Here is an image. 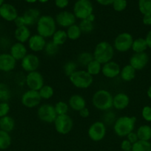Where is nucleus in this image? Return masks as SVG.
Wrapping results in <instances>:
<instances>
[{"label":"nucleus","instance_id":"f257e3e1","mask_svg":"<svg viewBox=\"0 0 151 151\" xmlns=\"http://www.w3.org/2000/svg\"><path fill=\"white\" fill-rule=\"evenodd\" d=\"M136 118L135 116H121L115 119L113 124L114 133L118 137H127L133 132L136 126Z\"/></svg>","mask_w":151,"mask_h":151},{"label":"nucleus","instance_id":"f03ea898","mask_svg":"<svg viewBox=\"0 0 151 151\" xmlns=\"http://www.w3.org/2000/svg\"><path fill=\"white\" fill-rule=\"evenodd\" d=\"M113 96L109 91L99 89L93 94L92 97V103L98 110L107 111L113 108Z\"/></svg>","mask_w":151,"mask_h":151},{"label":"nucleus","instance_id":"7ed1b4c3","mask_svg":"<svg viewBox=\"0 0 151 151\" xmlns=\"http://www.w3.org/2000/svg\"><path fill=\"white\" fill-rule=\"evenodd\" d=\"M113 46L105 41H100L96 44L93 50V58L102 65L112 60L114 55Z\"/></svg>","mask_w":151,"mask_h":151},{"label":"nucleus","instance_id":"20e7f679","mask_svg":"<svg viewBox=\"0 0 151 151\" xmlns=\"http://www.w3.org/2000/svg\"><path fill=\"white\" fill-rule=\"evenodd\" d=\"M56 20L48 15L41 16L36 23L37 34L44 38H52L56 31Z\"/></svg>","mask_w":151,"mask_h":151},{"label":"nucleus","instance_id":"39448f33","mask_svg":"<svg viewBox=\"0 0 151 151\" xmlns=\"http://www.w3.org/2000/svg\"><path fill=\"white\" fill-rule=\"evenodd\" d=\"M71 83L77 88L86 89L93 83V77L86 70H76L69 77Z\"/></svg>","mask_w":151,"mask_h":151},{"label":"nucleus","instance_id":"423d86ee","mask_svg":"<svg viewBox=\"0 0 151 151\" xmlns=\"http://www.w3.org/2000/svg\"><path fill=\"white\" fill-rule=\"evenodd\" d=\"M93 6L90 0H77L73 6V14L78 19H86L93 14Z\"/></svg>","mask_w":151,"mask_h":151},{"label":"nucleus","instance_id":"0eeeda50","mask_svg":"<svg viewBox=\"0 0 151 151\" xmlns=\"http://www.w3.org/2000/svg\"><path fill=\"white\" fill-rule=\"evenodd\" d=\"M133 37L129 32H121L117 35L113 41V48L119 52H126L131 50Z\"/></svg>","mask_w":151,"mask_h":151},{"label":"nucleus","instance_id":"6e6552de","mask_svg":"<svg viewBox=\"0 0 151 151\" xmlns=\"http://www.w3.org/2000/svg\"><path fill=\"white\" fill-rule=\"evenodd\" d=\"M53 123L56 132L62 135L69 134L73 127V121L68 114L59 115Z\"/></svg>","mask_w":151,"mask_h":151},{"label":"nucleus","instance_id":"1a4fd4ad","mask_svg":"<svg viewBox=\"0 0 151 151\" xmlns=\"http://www.w3.org/2000/svg\"><path fill=\"white\" fill-rule=\"evenodd\" d=\"M37 116L42 122L46 123H53L58 115L55 111L54 106L50 103H44L38 106Z\"/></svg>","mask_w":151,"mask_h":151},{"label":"nucleus","instance_id":"9d476101","mask_svg":"<svg viewBox=\"0 0 151 151\" xmlns=\"http://www.w3.org/2000/svg\"><path fill=\"white\" fill-rule=\"evenodd\" d=\"M106 125L102 121H96L93 122L88 128L87 134L92 141L100 142L106 136Z\"/></svg>","mask_w":151,"mask_h":151},{"label":"nucleus","instance_id":"9b49d317","mask_svg":"<svg viewBox=\"0 0 151 151\" xmlns=\"http://www.w3.org/2000/svg\"><path fill=\"white\" fill-rule=\"evenodd\" d=\"M41 97L38 91L28 89L22 94L21 97L22 104L28 109H33L40 105L41 102Z\"/></svg>","mask_w":151,"mask_h":151},{"label":"nucleus","instance_id":"f8f14e48","mask_svg":"<svg viewBox=\"0 0 151 151\" xmlns=\"http://www.w3.org/2000/svg\"><path fill=\"white\" fill-rule=\"evenodd\" d=\"M44 78L42 75L38 71L29 72L25 77V83L28 89L39 91L44 84Z\"/></svg>","mask_w":151,"mask_h":151},{"label":"nucleus","instance_id":"ddd939ff","mask_svg":"<svg viewBox=\"0 0 151 151\" xmlns=\"http://www.w3.org/2000/svg\"><path fill=\"white\" fill-rule=\"evenodd\" d=\"M21 66L25 72H32L37 71L40 66V60L38 56L33 53H28L22 60Z\"/></svg>","mask_w":151,"mask_h":151},{"label":"nucleus","instance_id":"4468645a","mask_svg":"<svg viewBox=\"0 0 151 151\" xmlns=\"http://www.w3.org/2000/svg\"><path fill=\"white\" fill-rule=\"evenodd\" d=\"M149 61V56L146 52L134 53L130 57L129 64L136 71H141L146 67Z\"/></svg>","mask_w":151,"mask_h":151},{"label":"nucleus","instance_id":"2eb2a0df","mask_svg":"<svg viewBox=\"0 0 151 151\" xmlns=\"http://www.w3.org/2000/svg\"><path fill=\"white\" fill-rule=\"evenodd\" d=\"M55 20H56V24H58L59 26L64 28H68L69 27L75 24L76 18L73 13L64 10V11L59 12L56 15Z\"/></svg>","mask_w":151,"mask_h":151},{"label":"nucleus","instance_id":"dca6fc26","mask_svg":"<svg viewBox=\"0 0 151 151\" xmlns=\"http://www.w3.org/2000/svg\"><path fill=\"white\" fill-rule=\"evenodd\" d=\"M121 71V67L119 64L113 60L107 62L102 65V73L105 78L113 79L118 76Z\"/></svg>","mask_w":151,"mask_h":151},{"label":"nucleus","instance_id":"f3484780","mask_svg":"<svg viewBox=\"0 0 151 151\" xmlns=\"http://www.w3.org/2000/svg\"><path fill=\"white\" fill-rule=\"evenodd\" d=\"M16 66V60L10 53L0 54V72H10Z\"/></svg>","mask_w":151,"mask_h":151},{"label":"nucleus","instance_id":"a211bd4d","mask_svg":"<svg viewBox=\"0 0 151 151\" xmlns=\"http://www.w3.org/2000/svg\"><path fill=\"white\" fill-rule=\"evenodd\" d=\"M28 47L31 51L34 52H38L44 51L47 41L46 38L41 36L38 34H34L31 35L30 38L28 41Z\"/></svg>","mask_w":151,"mask_h":151},{"label":"nucleus","instance_id":"6ab92c4d","mask_svg":"<svg viewBox=\"0 0 151 151\" xmlns=\"http://www.w3.org/2000/svg\"><path fill=\"white\" fill-rule=\"evenodd\" d=\"M0 17L6 22H13L18 17L16 7L8 3H4L0 6Z\"/></svg>","mask_w":151,"mask_h":151},{"label":"nucleus","instance_id":"aec40b11","mask_svg":"<svg viewBox=\"0 0 151 151\" xmlns=\"http://www.w3.org/2000/svg\"><path fill=\"white\" fill-rule=\"evenodd\" d=\"M10 54L13 56L16 61L22 60L28 54V49L26 46L22 43L16 42L10 46Z\"/></svg>","mask_w":151,"mask_h":151},{"label":"nucleus","instance_id":"412c9836","mask_svg":"<svg viewBox=\"0 0 151 151\" xmlns=\"http://www.w3.org/2000/svg\"><path fill=\"white\" fill-rule=\"evenodd\" d=\"M130 104V97L127 94L123 92L117 93L113 96V107L116 110H124Z\"/></svg>","mask_w":151,"mask_h":151},{"label":"nucleus","instance_id":"4be33fe9","mask_svg":"<svg viewBox=\"0 0 151 151\" xmlns=\"http://www.w3.org/2000/svg\"><path fill=\"white\" fill-rule=\"evenodd\" d=\"M22 16L25 19V25L27 27H30L36 24L37 22L41 16H40L39 10L36 8H30L27 10Z\"/></svg>","mask_w":151,"mask_h":151},{"label":"nucleus","instance_id":"5701e85b","mask_svg":"<svg viewBox=\"0 0 151 151\" xmlns=\"http://www.w3.org/2000/svg\"><path fill=\"white\" fill-rule=\"evenodd\" d=\"M68 105L70 109L78 112L86 107V100L80 94H73L68 100Z\"/></svg>","mask_w":151,"mask_h":151},{"label":"nucleus","instance_id":"b1692460","mask_svg":"<svg viewBox=\"0 0 151 151\" xmlns=\"http://www.w3.org/2000/svg\"><path fill=\"white\" fill-rule=\"evenodd\" d=\"M31 36V32L28 27L23 26L20 27H16L14 31V37L17 42L25 44L28 42Z\"/></svg>","mask_w":151,"mask_h":151},{"label":"nucleus","instance_id":"393cba45","mask_svg":"<svg viewBox=\"0 0 151 151\" xmlns=\"http://www.w3.org/2000/svg\"><path fill=\"white\" fill-rule=\"evenodd\" d=\"M136 72V71L130 64H127L121 68L119 75L124 81L130 82L135 78Z\"/></svg>","mask_w":151,"mask_h":151},{"label":"nucleus","instance_id":"a878e982","mask_svg":"<svg viewBox=\"0 0 151 151\" xmlns=\"http://www.w3.org/2000/svg\"><path fill=\"white\" fill-rule=\"evenodd\" d=\"M15 128V120L13 117L7 115L0 118V130L10 133Z\"/></svg>","mask_w":151,"mask_h":151},{"label":"nucleus","instance_id":"bb28decb","mask_svg":"<svg viewBox=\"0 0 151 151\" xmlns=\"http://www.w3.org/2000/svg\"><path fill=\"white\" fill-rule=\"evenodd\" d=\"M147 48L148 47L145 38H138L133 40L131 50L134 52V53L145 52Z\"/></svg>","mask_w":151,"mask_h":151},{"label":"nucleus","instance_id":"cd10ccee","mask_svg":"<svg viewBox=\"0 0 151 151\" xmlns=\"http://www.w3.org/2000/svg\"><path fill=\"white\" fill-rule=\"evenodd\" d=\"M139 140L150 141L151 139V126L148 125H141L136 131Z\"/></svg>","mask_w":151,"mask_h":151},{"label":"nucleus","instance_id":"c85d7f7f","mask_svg":"<svg viewBox=\"0 0 151 151\" xmlns=\"http://www.w3.org/2000/svg\"><path fill=\"white\" fill-rule=\"evenodd\" d=\"M68 39L66 31L64 30V29H58V30L56 29V31L52 36L51 41L59 47V46L63 45Z\"/></svg>","mask_w":151,"mask_h":151},{"label":"nucleus","instance_id":"c756f323","mask_svg":"<svg viewBox=\"0 0 151 151\" xmlns=\"http://www.w3.org/2000/svg\"><path fill=\"white\" fill-rule=\"evenodd\" d=\"M94 59L93 58V53L90 52H81L79 53L77 57V63L82 66H87L89 64V63L92 61Z\"/></svg>","mask_w":151,"mask_h":151},{"label":"nucleus","instance_id":"7c9ffc66","mask_svg":"<svg viewBox=\"0 0 151 151\" xmlns=\"http://www.w3.org/2000/svg\"><path fill=\"white\" fill-rule=\"evenodd\" d=\"M66 32L68 39L72 40V41H76V40L78 39L82 34L78 25L76 24L67 28Z\"/></svg>","mask_w":151,"mask_h":151},{"label":"nucleus","instance_id":"2f4dec72","mask_svg":"<svg viewBox=\"0 0 151 151\" xmlns=\"http://www.w3.org/2000/svg\"><path fill=\"white\" fill-rule=\"evenodd\" d=\"M102 65L99 62L93 59L89 64L86 66V71L90 74L92 76H96L100 74L102 72Z\"/></svg>","mask_w":151,"mask_h":151},{"label":"nucleus","instance_id":"473e14b6","mask_svg":"<svg viewBox=\"0 0 151 151\" xmlns=\"http://www.w3.org/2000/svg\"><path fill=\"white\" fill-rule=\"evenodd\" d=\"M12 142L10 134L0 130V150H4L8 148Z\"/></svg>","mask_w":151,"mask_h":151},{"label":"nucleus","instance_id":"72a5a7b5","mask_svg":"<svg viewBox=\"0 0 151 151\" xmlns=\"http://www.w3.org/2000/svg\"><path fill=\"white\" fill-rule=\"evenodd\" d=\"M131 151H151V143L150 141L139 140L133 145Z\"/></svg>","mask_w":151,"mask_h":151},{"label":"nucleus","instance_id":"f704fd0d","mask_svg":"<svg viewBox=\"0 0 151 151\" xmlns=\"http://www.w3.org/2000/svg\"><path fill=\"white\" fill-rule=\"evenodd\" d=\"M139 10L143 16L151 15V0H139Z\"/></svg>","mask_w":151,"mask_h":151},{"label":"nucleus","instance_id":"c9c22d12","mask_svg":"<svg viewBox=\"0 0 151 151\" xmlns=\"http://www.w3.org/2000/svg\"><path fill=\"white\" fill-rule=\"evenodd\" d=\"M11 97V93L8 86L4 83H0V102H7Z\"/></svg>","mask_w":151,"mask_h":151},{"label":"nucleus","instance_id":"e433bc0d","mask_svg":"<svg viewBox=\"0 0 151 151\" xmlns=\"http://www.w3.org/2000/svg\"><path fill=\"white\" fill-rule=\"evenodd\" d=\"M40 94V97L43 100H49L51 98L54 94V90L53 87L49 85H44L41 88V89L38 91Z\"/></svg>","mask_w":151,"mask_h":151},{"label":"nucleus","instance_id":"4c0bfd02","mask_svg":"<svg viewBox=\"0 0 151 151\" xmlns=\"http://www.w3.org/2000/svg\"><path fill=\"white\" fill-rule=\"evenodd\" d=\"M80 29L82 33H90L94 29V24L93 22H90L88 19H83L81 20L78 24Z\"/></svg>","mask_w":151,"mask_h":151},{"label":"nucleus","instance_id":"58836bf2","mask_svg":"<svg viewBox=\"0 0 151 151\" xmlns=\"http://www.w3.org/2000/svg\"><path fill=\"white\" fill-rule=\"evenodd\" d=\"M78 63L73 60L66 62L63 66V72L66 76L70 77L77 70Z\"/></svg>","mask_w":151,"mask_h":151},{"label":"nucleus","instance_id":"ea45409f","mask_svg":"<svg viewBox=\"0 0 151 151\" xmlns=\"http://www.w3.org/2000/svg\"><path fill=\"white\" fill-rule=\"evenodd\" d=\"M59 47L56 44H55L52 41H48L46 44L45 47H44V52L48 56H54L59 52Z\"/></svg>","mask_w":151,"mask_h":151},{"label":"nucleus","instance_id":"a19ab883","mask_svg":"<svg viewBox=\"0 0 151 151\" xmlns=\"http://www.w3.org/2000/svg\"><path fill=\"white\" fill-rule=\"evenodd\" d=\"M69 105L68 103H65L64 101H59L55 104L54 109L56 111L57 115H65L68 114V112L69 111Z\"/></svg>","mask_w":151,"mask_h":151},{"label":"nucleus","instance_id":"79ce46f5","mask_svg":"<svg viewBox=\"0 0 151 151\" xmlns=\"http://www.w3.org/2000/svg\"><path fill=\"white\" fill-rule=\"evenodd\" d=\"M113 7L117 12H121L127 7V0H114L113 3Z\"/></svg>","mask_w":151,"mask_h":151},{"label":"nucleus","instance_id":"37998d69","mask_svg":"<svg viewBox=\"0 0 151 151\" xmlns=\"http://www.w3.org/2000/svg\"><path fill=\"white\" fill-rule=\"evenodd\" d=\"M115 114L110 111H107L105 113V116H104V120L103 122L106 125V124H114L115 121Z\"/></svg>","mask_w":151,"mask_h":151},{"label":"nucleus","instance_id":"c03bdc74","mask_svg":"<svg viewBox=\"0 0 151 151\" xmlns=\"http://www.w3.org/2000/svg\"><path fill=\"white\" fill-rule=\"evenodd\" d=\"M10 110V105L7 102H0V118L7 116Z\"/></svg>","mask_w":151,"mask_h":151},{"label":"nucleus","instance_id":"a18cd8bd","mask_svg":"<svg viewBox=\"0 0 151 151\" xmlns=\"http://www.w3.org/2000/svg\"><path fill=\"white\" fill-rule=\"evenodd\" d=\"M142 116L146 122H151V107L145 106L142 110Z\"/></svg>","mask_w":151,"mask_h":151},{"label":"nucleus","instance_id":"49530a36","mask_svg":"<svg viewBox=\"0 0 151 151\" xmlns=\"http://www.w3.org/2000/svg\"><path fill=\"white\" fill-rule=\"evenodd\" d=\"M121 149L122 151H131L132 147H133V144L130 142L128 140L126 139L123 140L121 143Z\"/></svg>","mask_w":151,"mask_h":151},{"label":"nucleus","instance_id":"de8ad7c7","mask_svg":"<svg viewBox=\"0 0 151 151\" xmlns=\"http://www.w3.org/2000/svg\"><path fill=\"white\" fill-rule=\"evenodd\" d=\"M126 137H127V139L133 145L139 140V137H138L137 136V134H136V132H134V131L130 133Z\"/></svg>","mask_w":151,"mask_h":151},{"label":"nucleus","instance_id":"09e8293b","mask_svg":"<svg viewBox=\"0 0 151 151\" xmlns=\"http://www.w3.org/2000/svg\"><path fill=\"white\" fill-rule=\"evenodd\" d=\"M13 22H14V24L16 25V27H20L26 26V25H25V19H24L23 16H18V17L13 21Z\"/></svg>","mask_w":151,"mask_h":151},{"label":"nucleus","instance_id":"8fccbe9b","mask_svg":"<svg viewBox=\"0 0 151 151\" xmlns=\"http://www.w3.org/2000/svg\"><path fill=\"white\" fill-rule=\"evenodd\" d=\"M69 4V0H55V4L57 7L63 9Z\"/></svg>","mask_w":151,"mask_h":151},{"label":"nucleus","instance_id":"3c124183","mask_svg":"<svg viewBox=\"0 0 151 151\" xmlns=\"http://www.w3.org/2000/svg\"><path fill=\"white\" fill-rule=\"evenodd\" d=\"M78 114H79V116L82 118H87L89 116H90V111L87 109V107L84 108L83 109H81V111H78Z\"/></svg>","mask_w":151,"mask_h":151},{"label":"nucleus","instance_id":"603ef678","mask_svg":"<svg viewBox=\"0 0 151 151\" xmlns=\"http://www.w3.org/2000/svg\"><path fill=\"white\" fill-rule=\"evenodd\" d=\"M142 22L146 26L151 25V15H144L142 18Z\"/></svg>","mask_w":151,"mask_h":151},{"label":"nucleus","instance_id":"864d4df0","mask_svg":"<svg viewBox=\"0 0 151 151\" xmlns=\"http://www.w3.org/2000/svg\"><path fill=\"white\" fill-rule=\"evenodd\" d=\"M99 4L103 6H108L113 4L114 0H96Z\"/></svg>","mask_w":151,"mask_h":151},{"label":"nucleus","instance_id":"5fc2aeb1","mask_svg":"<svg viewBox=\"0 0 151 151\" xmlns=\"http://www.w3.org/2000/svg\"><path fill=\"white\" fill-rule=\"evenodd\" d=\"M145 40H146L148 48L151 49V30H150L149 32L147 33L146 37H145Z\"/></svg>","mask_w":151,"mask_h":151},{"label":"nucleus","instance_id":"6e6d98bb","mask_svg":"<svg viewBox=\"0 0 151 151\" xmlns=\"http://www.w3.org/2000/svg\"><path fill=\"white\" fill-rule=\"evenodd\" d=\"M147 95L148 98H150L151 100V86H150L147 91Z\"/></svg>","mask_w":151,"mask_h":151},{"label":"nucleus","instance_id":"4d7b16f0","mask_svg":"<svg viewBox=\"0 0 151 151\" xmlns=\"http://www.w3.org/2000/svg\"><path fill=\"white\" fill-rule=\"evenodd\" d=\"M24 1H25L26 2L28 3H35L36 1H38V0H24Z\"/></svg>","mask_w":151,"mask_h":151},{"label":"nucleus","instance_id":"13d9d810","mask_svg":"<svg viewBox=\"0 0 151 151\" xmlns=\"http://www.w3.org/2000/svg\"><path fill=\"white\" fill-rule=\"evenodd\" d=\"M38 1H40L41 3H45V2H47L48 0H38Z\"/></svg>","mask_w":151,"mask_h":151},{"label":"nucleus","instance_id":"bf43d9fd","mask_svg":"<svg viewBox=\"0 0 151 151\" xmlns=\"http://www.w3.org/2000/svg\"><path fill=\"white\" fill-rule=\"evenodd\" d=\"M4 0H0V6L2 5V4H4Z\"/></svg>","mask_w":151,"mask_h":151}]
</instances>
